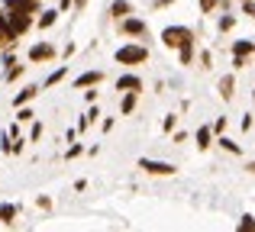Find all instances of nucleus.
Wrapping results in <instances>:
<instances>
[{"label":"nucleus","mask_w":255,"mask_h":232,"mask_svg":"<svg viewBox=\"0 0 255 232\" xmlns=\"http://www.w3.org/2000/svg\"><path fill=\"white\" fill-rule=\"evenodd\" d=\"M220 145H223L226 152H233V155H239V145L233 142V139H220Z\"/></svg>","instance_id":"23"},{"label":"nucleus","mask_w":255,"mask_h":232,"mask_svg":"<svg viewBox=\"0 0 255 232\" xmlns=\"http://www.w3.org/2000/svg\"><path fill=\"white\" fill-rule=\"evenodd\" d=\"M19 75H23V68H19V65H10V68H6V81H16Z\"/></svg>","instance_id":"22"},{"label":"nucleus","mask_w":255,"mask_h":232,"mask_svg":"<svg viewBox=\"0 0 255 232\" xmlns=\"http://www.w3.org/2000/svg\"><path fill=\"white\" fill-rule=\"evenodd\" d=\"M181 62H184V65H191V58H194V42H187V45H181Z\"/></svg>","instance_id":"19"},{"label":"nucleus","mask_w":255,"mask_h":232,"mask_svg":"<svg viewBox=\"0 0 255 232\" xmlns=\"http://www.w3.org/2000/svg\"><path fill=\"white\" fill-rule=\"evenodd\" d=\"M194 42V32L187 29V26H168V29L162 32V45L165 49H181V45Z\"/></svg>","instance_id":"1"},{"label":"nucleus","mask_w":255,"mask_h":232,"mask_svg":"<svg viewBox=\"0 0 255 232\" xmlns=\"http://www.w3.org/2000/svg\"><path fill=\"white\" fill-rule=\"evenodd\" d=\"M123 32L126 36H145V23L142 19H123Z\"/></svg>","instance_id":"11"},{"label":"nucleus","mask_w":255,"mask_h":232,"mask_svg":"<svg viewBox=\"0 0 255 232\" xmlns=\"http://www.w3.org/2000/svg\"><path fill=\"white\" fill-rule=\"evenodd\" d=\"M6 10H16V13H36L39 10V0H6Z\"/></svg>","instance_id":"6"},{"label":"nucleus","mask_w":255,"mask_h":232,"mask_svg":"<svg viewBox=\"0 0 255 232\" xmlns=\"http://www.w3.org/2000/svg\"><path fill=\"white\" fill-rule=\"evenodd\" d=\"M220 3V0H200V10H204V13H213V6H217Z\"/></svg>","instance_id":"27"},{"label":"nucleus","mask_w":255,"mask_h":232,"mask_svg":"<svg viewBox=\"0 0 255 232\" xmlns=\"http://www.w3.org/2000/svg\"><path fill=\"white\" fill-rule=\"evenodd\" d=\"M29 139L36 142V139H42V123H32V129H29Z\"/></svg>","instance_id":"26"},{"label":"nucleus","mask_w":255,"mask_h":232,"mask_svg":"<svg viewBox=\"0 0 255 232\" xmlns=\"http://www.w3.org/2000/svg\"><path fill=\"white\" fill-rule=\"evenodd\" d=\"M139 168H142L145 174H174V168H171L168 161H152V158H142Z\"/></svg>","instance_id":"3"},{"label":"nucleus","mask_w":255,"mask_h":232,"mask_svg":"<svg viewBox=\"0 0 255 232\" xmlns=\"http://www.w3.org/2000/svg\"><path fill=\"white\" fill-rule=\"evenodd\" d=\"M158 3H171V0H158Z\"/></svg>","instance_id":"35"},{"label":"nucleus","mask_w":255,"mask_h":232,"mask_svg":"<svg viewBox=\"0 0 255 232\" xmlns=\"http://www.w3.org/2000/svg\"><path fill=\"white\" fill-rule=\"evenodd\" d=\"M58 13H62V10H45L42 16H39V26H42V29H49V26H55Z\"/></svg>","instance_id":"15"},{"label":"nucleus","mask_w":255,"mask_h":232,"mask_svg":"<svg viewBox=\"0 0 255 232\" xmlns=\"http://www.w3.org/2000/svg\"><path fill=\"white\" fill-rule=\"evenodd\" d=\"M145 58H149L145 45H123V49H117V62L120 65H142Z\"/></svg>","instance_id":"2"},{"label":"nucleus","mask_w":255,"mask_h":232,"mask_svg":"<svg viewBox=\"0 0 255 232\" xmlns=\"http://www.w3.org/2000/svg\"><path fill=\"white\" fill-rule=\"evenodd\" d=\"M233 26H236V16H223V19H220V29H233Z\"/></svg>","instance_id":"25"},{"label":"nucleus","mask_w":255,"mask_h":232,"mask_svg":"<svg viewBox=\"0 0 255 232\" xmlns=\"http://www.w3.org/2000/svg\"><path fill=\"white\" fill-rule=\"evenodd\" d=\"M52 55H55V49H52V45L49 42H39V45H32V49H29V62H49V58Z\"/></svg>","instance_id":"4"},{"label":"nucleus","mask_w":255,"mask_h":232,"mask_svg":"<svg viewBox=\"0 0 255 232\" xmlns=\"http://www.w3.org/2000/svg\"><path fill=\"white\" fill-rule=\"evenodd\" d=\"M243 3H246V0H243Z\"/></svg>","instance_id":"36"},{"label":"nucleus","mask_w":255,"mask_h":232,"mask_svg":"<svg viewBox=\"0 0 255 232\" xmlns=\"http://www.w3.org/2000/svg\"><path fill=\"white\" fill-rule=\"evenodd\" d=\"M252 97H255V94H252Z\"/></svg>","instance_id":"37"},{"label":"nucleus","mask_w":255,"mask_h":232,"mask_svg":"<svg viewBox=\"0 0 255 232\" xmlns=\"http://www.w3.org/2000/svg\"><path fill=\"white\" fill-rule=\"evenodd\" d=\"M239 229H243V232H255V220H252V216H243V223H239Z\"/></svg>","instance_id":"24"},{"label":"nucleus","mask_w":255,"mask_h":232,"mask_svg":"<svg viewBox=\"0 0 255 232\" xmlns=\"http://www.w3.org/2000/svg\"><path fill=\"white\" fill-rule=\"evenodd\" d=\"M71 3H75V0H58V10H68Z\"/></svg>","instance_id":"32"},{"label":"nucleus","mask_w":255,"mask_h":232,"mask_svg":"<svg viewBox=\"0 0 255 232\" xmlns=\"http://www.w3.org/2000/svg\"><path fill=\"white\" fill-rule=\"evenodd\" d=\"M117 90H142V81L136 75H123L117 77Z\"/></svg>","instance_id":"10"},{"label":"nucleus","mask_w":255,"mask_h":232,"mask_svg":"<svg viewBox=\"0 0 255 232\" xmlns=\"http://www.w3.org/2000/svg\"><path fill=\"white\" fill-rule=\"evenodd\" d=\"M174 123H178V116H165V132H171Z\"/></svg>","instance_id":"28"},{"label":"nucleus","mask_w":255,"mask_h":232,"mask_svg":"<svg viewBox=\"0 0 255 232\" xmlns=\"http://www.w3.org/2000/svg\"><path fill=\"white\" fill-rule=\"evenodd\" d=\"M220 94H223V100H230V97H233V75H226L223 81H220Z\"/></svg>","instance_id":"18"},{"label":"nucleus","mask_w":255,"mask_h":232,"mask_svg":"<svg viewBox=\"0 0 255 232\" xmlns=\"http://www.w3.org/2000/svg\"><path fill=\"white\" fill-rule=\"evenodd\" d=\"M32 116H36V113H32L29 107H19V110H16V123H29Z\"/></svg>","instance_id":"21"},{"label":"nucleus","mask_w":255,"mask_h":232,"mask_svg":"<svg viewBox=\"0 0 255 232\" xmlns=\"http://www.w3.org/2000/svg\"><path fill=\"white\" fill-rule=\"evenodd\" d=\"M36 94H39V87H36V84H29V87H23V90H19L16 97H13V107H16V110H19V107H26V103H29V100H32Z\"/></svg>","instance_id":"9"},{"label":"nucleus","mask_w":255,"mask_h":232,"mask_svg":"<svg viewBox=\"0 0 255 232\" xmlns=\"http://www.w3.org/2000/svg\"><path fill=\"white\" fill-rule=\"evenodd\" d=\"M110 13H113L117 19H126V16H129V3H126V0H113Z\"/></svg>","instance_id":"13"},{"label":"nucleus","mask_w":255,"mask_h":232,"mask_svg":"<svg viewBox=\"0 0 255 232\" xmlns=\"http://www.w3.org/2000/svg\"><path fill=\"white\" fill-rule=\"evenodd\" d=\"M246 168H249V171H252V174H255V161H249V164H246Z\"/></svg>","instance_id":"34"},{"label":"nucleus","mask_w":255,"mask_h":232,"mask_svg":"<svg viewBox=\"0 0 255 232\" xmlns=\"http://www.w3.org/2000/svg\"><path fill=\"white\" fill-rule=\"evenodd\" d=\"M13 216H16V207H13V203H3V207H0V223H13Z\"/></svg>","instance_id":"17"},{"label":"nucleus","mask_w":255,"mask_h":232,"mask_svg":"<svg viewBox=\"0 0 255 232\" xmlns=\"http://www.w3.org/2000/svg\"><path fill=\"white\" fill-rule=\"evenodd\" d=\"M223 129H226V119H223V116H220V119H217V123H213V132H223Z\"/></svg>","instance_id":"29"},{"label":"nucleus","mask_w":255,"mask_h":232,"mask_svg":"<svg viewBox=\"0 0 255 232\" xmlns=\"http://www.w3.org/2000/svg\"><path fill=\"white\" fill-rule=\"evenodd\" d=\"M6 13H10V19H13V29H16V32H19V36H23V32H26V29H29V23H32V16H29V13H16V10H6Z\"/></svg>","instance_id":"7"},{"label":"nucleus","mask_w":255,"mask_h":232,"mask_svg":"<svg viewBox=\"0 0 255 232\" xmlns=\"http://www.w3.org/2000/svg\"><path fill=\"white\" fill-rule=\"evenodd\" d=\"M252 52H255V42H252V39H239V42L233 45V55H239V58L252 55Z\"/></svg>","instance_id":"12"},{"label":"nucleus","mask_w":255,"mask_h":232,"mask_svg":"<svg viewBox=\"0 0 255 232\" xmlns=\"http://www.w3.org/2000/svg\"><path fill=\"white\" fill-rule=\"evenodd\" d=\"M100 81H104V75H100V71H84V75L75 81V87L78 90H81V87H97Z\"/></svg>","instance_id":"8"},{"label":"nucleus","mask_w":255,"mask_h":232,"mask_svg":"<svg viewBox=\"0 0 255 232\" xmlns=\"http://www.w3.org/2000/svg\"><path fill=\"white\" fill-rule=\"evenodd\" d=\"M210 139H213V129L200 126V129H197V149H207V145H210Z\"/></svg>","instance_id":"16"},{"label":"nucleus","mask_w":255,"mask_h":232,"mask_svg":"<svg viewBox=\"0 0 255 232\" xmlns=\"http://www.w3.org/2000/svg\"><path fill=\"white\" fill-rule=\"evenodd\" d=\"M243 10H246V13H249V16L255 19V3H252V0H246V6H243Z\"/></svg>","instance_id":"31"},{"label":"nucleus","mask_w":255,"mask_h":232,"mask_svg":"<svg viewBox=\"0 0 255 232\" xmlns=\"http://www.w3.org/2000/svg\"><path fill=\"white\" fill-rule=\"evenodd\" d=\"M81 152H84L81 145H71V149H68V158H78V155H81Z\"/></svg>","instance_id":"30"},{"label":"nucleus","mask_w":255,"mask_h":232,"mask_svg":"<svg viewBox=\"0 0 255 232\" xmlns=\"http://www.w3.org/2000/svg\"><path fill=\"white\" fill-rule=\"evenodd\" d=\"M0 29H3L6 42H16V36H19V32L13 29V19H10V13H6V6H0Z\"/></svg>","instance_id":"5"},{"label":"nucleus","mask_w":255,"mask_h":232,"mask_svg":"<svg viewBox=\"0 0 255 232\" xmlns=\"http://www.w3.org/2000/svg\"><path fill=\"white\" fill-rule=\"evenodd\" d=\"M62 77H65V68H58V71H52V75H49V77H45V87H55V84H58V81H62Z\"/></svg>","instance_id":"20"},{"label":"nucleus","mask_w":255,"mask_h":232,"mask_svg":"<svg viewBox=\"0 0 255 232\" xmlns=\"http://www.w3.org/2000/svg\"><path fill=\"white\" fill-rule=\"evenodd\" d=\"M0 45H6V36H3V29H0Z\"/></svg>","instance_id":"33"},{"label":"nucleus","mask_w":255,"mask_h":232,"mask_svg":"<svg viewBox=\"0 0 255 232\" xmlns=\"http://www.w3.org/2000/svg\"><path fill=\"white\" fill-rule=\"evenodd\" d=\"M136 94H139V90H126L123 103H120V110H123V113H132V110H136Z\"/></svg>","instance_id":"14"}]
</instances>
